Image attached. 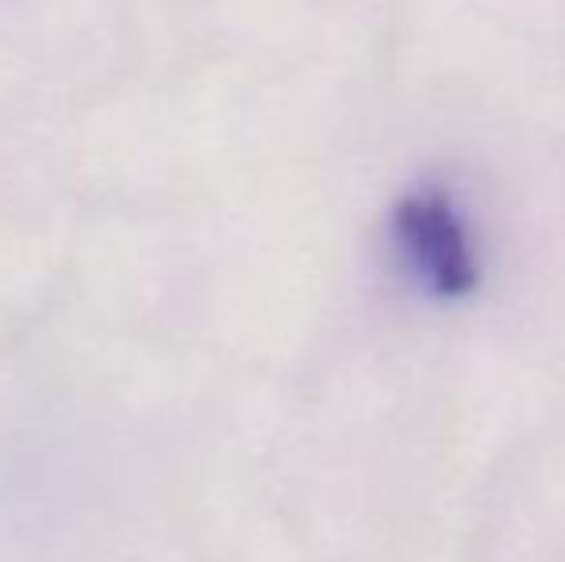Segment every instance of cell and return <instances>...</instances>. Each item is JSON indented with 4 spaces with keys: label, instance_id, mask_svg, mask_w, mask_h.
<instances>
[{
    "label": "cell",
    "instance_id": "6da1fadb",
    "mask_svg": "<svg viewBox=\"0 0 565 562\" xmlns=\"http://www.w3.org/2000/svg\"><path fill=\"white\" fill-rule=\"evenodd\" d=\"M393 243L412 278L439 300H461L481 285L466 220L443 185H416L393 204Z\"/></svg>",
    "mask_w": 565,
    "mask_h": 562
}]
</instances>
